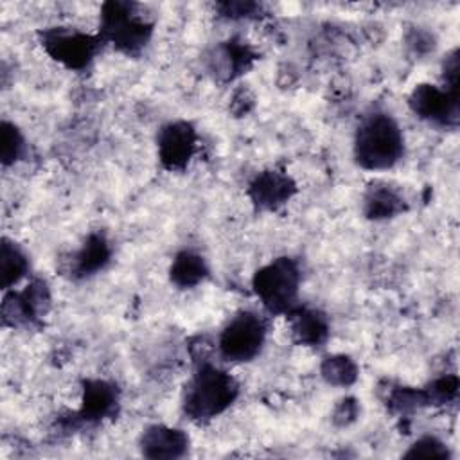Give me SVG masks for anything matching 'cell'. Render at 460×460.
<instances>
[{
	"label": "cell",
	"instance_id": "4",
	"mask_svg": "<svg viewBox=\"0 0 460 460\" xmlns=\"http://www.w3.org/2000/svg\"><path fill=\"white\" fill-rule=\"evenodd\" d=\"M298 286L300 270L289 257H279L253 275L255 295L270 313H289L295 309Z\"/></svg>",
	"mask_w": 460,
	"mask_h": 460
},
{
	"label": "cell",
	"instance_id": "8",
	"mask_svg": "<svg viewBox=\"0 0 460 460\" xmlns=\"http://www.w3.org/2000/svg\"><path fill=\"white\" fill-rule=\"evenodd\" d=\"M408 104L411 111L422 120L456 126L458 122V93L451 90H442L435 84H419L410 93Z\"/></svg>",
	"mask_w": 460,
	"mask_h": 460
},
{
	"label": "cell",
	"instance_id": "11",
	"mask_svg": "<svg viewBox=\"0 0 460 460\" xmlns=\"http://www.w3.org/2000/svg\"><path fill=\"white\" fill-rule=\"evenodd\" d=\"M253 59L255 54L248 45L239 40H228L212 50L208 63L216 77L223 81H232L244 70H248Z\"/></svg>",
	"mask_w": 460,
	"mask_h": 460
},
{
	"label": "cell",
	"instance_id": "22",
	"mask_svg": "<svg viewBox=\"0 0 460 460\" xmlns=\"http://www.w3.org/2000/svg\"><path fill=\"white\" fill-rule=\"evenodd\" d=\"M456 388H458V381L456 377H442L438 381H435L426 392H424V397H426V402H446L449 399L455 397L456 394Z\"/></svg>",
	"mask_w": 460,
	"mask_h": 460
},
{
	"label": "cell",
	"instance_id": "23",
	"mask_svg": "<svg viewBox=\"0 0 460 460\" xmlns=\"http://www.w3.org/2000/svg\"><path fill=\"white\" fill-rule=\"evenodd\" d=\"M253 11H257V4H244V2H234V4H225L223 5V14L230 18H239V16H248Z\"/></svg>",
	"mask_w": 460,
	"mask_h": 460
},
{
	"label": "cell",
	"instance_id": "12",
	"mask_svg": "<svg viewBox=\"0 0 460 460\" xmlns=\"http://www.w3.org/2000/svg\"><path fill=\"white\" fill-rule=\"evenodd\" d=\"M189 437L176 428L151 426L140 437V449L149 458H176L187 451Z\"/></svg>",
	"mask_w": 460,
	"mask_h": 460
},
{
	"label": "cell",
	"instance_id": "15",
	"mask_svg": "<svg viewBox=\"0 0 460 460\" xmlns=\"http://www.w3.org/2000/svg\"><path fill=\"white\" fill-rule=\"evenodd\" d=\"M111 250L102 234H92L72 257V273L88 277L102 270L110 261Z\"/></svg>",
	"mask_w": 460,
	"mask_h": 460
},
{
	"label": "cell",
	"instance_id": "9",
	"mask_svg": "<svg viewBox=\"0 0 460 460\" xmlns=\"http://www.w3.org/2000/svg\"><path fill=\"white\" fill-rule=\"evenodd\" d=\"M196 129L185 122L176 120L165 124L158 133V158L169 171L183 169L196 151Z\"/></svg>",
	"mask_w": 460,
	"mask_h": 460
},
{
	"label": "cell",
	"instance_id": "17",
	"mask_svg": "<svg viewBox=\"0 0 460 460\" xmlns=\"http://www.w3.org/2000/svg\"><path fill=\"white\" fill-rule=\"evenodd\" d=\"M404 210V199L388 185H374L365 194V214L372 219H386Z\"/></svg>",
	"mask_w": 460,
	"mask_h": 460
},
{
	"label": "cell",
	"instance_id": "1",
	"mask_svg": "<svg viewBox=\"0 0 460 460\" xmlns=\"http://www.w3.org/2000/svg\"><path fill=\"white\" fill-rule=\"evenodd\" d=\"M404 153L399 124L386 113H370L361 120L354 137V158L367 171L394 167Z\"/></svg>",
	"mask_w": 460,
	"mask_h": 460
},
{
	"label": "cell",
	"instance_id": "16",
	"mask_svg": "<svg viewBox=\"0 0 460 460\" xmlns=\"http://www.w3.org/2000/svg\"><path fill=\"white\" fill-rule=\"evenodd\" d=\"M29 270V259L23 250L11 239L4 237L2 250H0V277H2V289H13Z\"/></svg>",
	"mask_w": 460,
	"mask_h": 460
},
{
	"label": "cell",
	"instance_id": "19",
	"mask_svg": "<svg viewBox=\"0 0 460 460\" xmlns=\"http://www.w3.org/2000/svg\"><path fill=\"white\" fill-rule=\"evenodd\" d=\"M322 376L331 385L347 386V385H352L356 381L358 367L347 356H329L322 363Z\"/></svg>",
	"mask_w": 460,
	"mask_h": 460
},
{
	"label": "cell",
	"instance_id": "3",
	"mask_svg": "<svg viewBox=\"0 0 460 460\" xmlns=\"http://www.w3.org/2000/svg\"><path fill=\"white\" fill-rule=\"evenodd\" d=\"M137 4L108 2L101 11L102 43H111L117 50L137 54L149 41L153 25L137 11Z\"/></svg>",
	"mask_w": 460,
	"mask_h": 460
},
{
	"label": "cell",
	"instance_id": "20",
	"mask_svg": "<svg viewBox=\"0 0 460 460\" xmlns=\"http://www.w3.org/2000/svg\"><path fill=\"white\" fill-rule=\"evenodd\" d=\"M25 151V140L22 131L9 120L2 122V131H0V160L2 164L13 165L22 158Z\"/></svg>",
	"mask_w": 460,
	"mask_h": 460
},
{
	"label": "cell",
	"instance_id": "7",
	"mask_svg": "<svg viewBox=\"0 0 460 460\" xmlns=\"http://www.w3.org/2000/svg\"><path fill=\"white\" fill-rule=\"evenodd\" d=\"M50 305L43 280H31L23 289H7L2 300V320L11 327H31L41 322Z\"/></svg>",
	"mask_w": 460,
	"mask_h": 460
},
{
	"label": "cell",
	"instance_id": "2",
	"mask_svg": "<svg viewBox=\"0 0 460 460\" xmlns=\"http://www.w3.org/2000/svg\"><path fill=\"white\" fill-rule=\"evenodd\" d=\"M235 379L208 363H203L187 383L183 410L194 420H208L223 413L237 397Z\"/></svg>",
	"mask_w": 460,
	"mask_h": 460
},
{
	"label": "cell",
	"instance_id": "6",
	"mask_svg": "<svg viewBox=\"0 0 460 460\" xmlns=\"http://www.w3.org/2000/svg\"><path fill=\"white\" fill-rule=\"evenodd\" d=\"M45 52L66 68H84L97 54L102 40L101 36L84 34L74 29L52 27L40 32Z\"/></svg>",
	"mask_w": 460,
	"mask_h": 460
},
{
	"label": "cell",
	"instance_id": "10",
	"mask_svg": "<svg viewBox=\"0 0 460 460\" xmlns=\"http://www.w3.org/2000/svg\"><path fill=\"white\" fill-rule=\"evenodd\" d=\"M295 192L293 180L280 171H264L250 183L248 194L262 210H275L284 205Z\"/></svg>",
	"mask_w": 460,
	"mask_h": 460
},
{
	"label": "cell",
	"instance_id": "5",
	"mask_svg": "<svg viewBox=\"0 0 460 460\" xmlns=\"http://www.w3.org/2000/svg\"><path fill=\"white\" fill-rule=\"evenodd\" d=\"M266 340V322L250 311L234 316L219 334V352L226 361L244 363L253 359Z\"/></svg>",
	"mask_w": 460,
	"mask_h": 460
},
{
	"label": "cell",
	"instance_id": "18",
	"mask_svg": "<svg viewBox=\"0 0 460 460\" xmlns=\"http://www.w3.org/2000/svg\"><path fill=\"white\" fill-rule=\"evenodd\" d=\"M208 273L205 259L194 252H180L171 264V280L180 288L199 284Z\"/></svg>",
	"mask_w": 460,
	"mask_h": 460
},
{
	"label": "cell",
	"instance_id": "14",
	"mask_svg": "<svg viewBox=\"0 0 460 460\" xmlns=\"http://www.w3.org/2000/svg\"><path fill=\"white\" fill-rule=\"evenodd\" d=\"M288 314L291 320V332L298 343L316 347L325 341L329 334V323L322 313L314 309L295 307Z\"/></svg>",
	"mask_w": 460,
	"mask_h": 460
},
{
	"label": "cell",
	"instance_id": "21",
	"mask_svg": "<svg viewBox=\"0 0 460 460\" xmlns=\"http://www.w3.org/2000/svg\"><path fill=\"white\" fill-rule=\"evenodd\" d=\"M406 456H420V458H447L446 446L435 437L419 438L406 453Z\"/></svg>",
	"mask_w": 460,
	"mask_h": 460
},
{
	"label": "cell",
	"instance_id": "13",
	"mask_svg": "<svg viewBox=\"0 0 460 460\" xmlns=\"http://www.w3.org/2000/svg\"><path fill=\"white\" fill-rule=\"evenodd\" d=\"M119 394L115 385L104 379H88L83 388V404L79 415L86 420H101L115 413Z\"/></svg>",
	"mask_w": 460,
	"mask_h": 460
}]
</instances>
